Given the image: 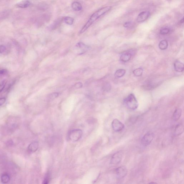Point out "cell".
<instances>
[{"instance_id": "1", "label": "cell", "mask_w": 184, "mask_h": 184, "mask_svg": "<svg viewBox=\"0 0 184 184\" xmlns=\"http://www.w3.org/2000/svg\"><path fill=\"white\" fill-rule=\"evenodd\" d=\"M112 8L111 6H106L105 7L98 10L93 14L89 18L86 24L81 29L79 34H82L83 33L85 32L96 20H97L101 16H103V15L110 11L112 9Z\"/></svg>"}, {"instance_id": "2", "label": "cell", "mask_w": 184, "mask_h": 184, "mask_svg": "<svg viewBox=\"0 0 184 184\" xmlns=\"http://www.w3.org/2000/svg\"><path fill=\"white\" fill-rule=\"evenodd\" d=\"M124 103L127 107L132 110H135L138 107V102L133 94H131L124 100Z\"/></svg>"}, {"instance_id": "3", "label": "cell", "mask_w": 184, "mask_h": 184, "mask_svg": "<svg viewBox=\"0 0 184 184\" xmlns=\"http://www.w3.org/2000/svg\"><path fill=\"white\" fill-rule=\"evenodd\" d=\"M82 135V131L80 129H75L71 131L69 133V140L73 142L77 141L80 139Z\"/></svg>"}, {"instance_id": "4", "label": "cell", "mask_w": 184, "mask_h": 184, "mask_svg": "<svg viewBox=\"0 0 184 184\" xmlns=\"http://www.w3.org/2000/svg\"><path fill=\"white\" fill-rule=\"evenodd\" d=\"M154 135L153 133L152 132H148L145 134L142 137L141 142L142 145L144 146H147L151 143L153 140Z\"/></svg>"}, {"instance_id": "5", "label": "cell", "mask_w": 184, "mask_h": 184, "mask_svg": "<svg viewBox=\"0 0 184 184\" xmlns=\"http://www.w3.org/2000/svg\"><path fill=\"white\" fill-rule=\"evenodd\" d=\"M123 152L122 151L118 152L113 155L110 160L111 164L112 165H118L121 161L123 157Z\"/></svg>"}, {"instance_id": "6", "label": "cell", "mask_w": 184, "mask_h": 184, "mask_svg": "<svg viewBox=\"0 0 184 184\" xmlns=\"http://www.w3.org/2000/svg\"><path fill=\"white\" fill-rule=\"evenodd\" d=\"M113 129L115 132H120L122 131L125 127V125L118 119H114L112 123Z\"/></svg>"}, {"instance_id": "7", "label": "cell", "mask_w": 184, "mask_h": 184, "mask_svg": "<svg viewBox=\"0 0 184 184\" xmlns=\"http://www.w3.org/2000/svg\"><path fill=\"white\" fill-rule=\"evenodd\" d=\"M150 12L148 11H144L140 13L137 16V21L138 22H144L148 19L150 15Z\"/></svg>"}, {"instance_id": "8", "label": "cell", "mask_w": 184, "mask_h": 184, "mask_svg": "<svg viewBox=\"0 0 184 184\" xmlns=\"http://www.w3.org/2000/svg\"><path fill=\"white\" fill-rule=\"evenodd\" d=\"M117 175L119 178H123L127 175V170L125 167H119L115 170Z\"/></svg>"}, {"instance_id": "9", "label": "cell", "mask_w": 184, "mask_h": 184, "mask_svg": "<svg viewBox=\"0 0 184 184\" xmlns=\"http://www.w3.org/2000/svg\"><path fill=\"white\" fill-rule=\"evenodd\" d=\"M39 144L38 142L34 141L30 144L28 147V150L31 152H35L39 148Z\"/></svg>"}, {"instance_id": "10", "label": "cell", "mask_w": 184, "mask_h": 184, "mask_svg": "<svg viewBox=\"0 0 184 184\" xmlns=\"http://www.w3.org/2000/svg\"><path fill=\"white\" fill-rule=\"evenodd\" d=\"M174 68L176 72H181L184 70V64L180 61H176L174 64Z\"/></svg>"}, {"instance_id": "11", "label": "cell", "mask_w": 184, "mask_h": 184, "mask_svg": "<svg viewBox=\"0 0 184 184\" xmlns=\"http://www.w3.org/2000/svg\"><path fill=\"white\" fill-rule=\"evenodd\" d=\"M132 55L130 53L127 52L123 54L120 57L121 61L123 62H126L130 60Z\"/></svg>"}, {"instance_id": "12", "label": "cell", "mask_w": 184, "mask_h": 184, "mask_svg": "<svg viewBox=\"0 0 184 184\" xmlns=\"http://www.w3.org/2000/svg\"><path fill=\"white\" fill-rule=\"evenodd\" d=\"M31 3L28 0H24L17 3L16 6L17 7L21 8H27L30 5Z\"/></svg>"}, {"instance_id": "13", "label": "cell", "mask_w": 184, "mask_h": 184, "mask_svg": "<svg viewBox=\"0 0 184 184\" xmlns=\"http://www.w3.org/2000/svg\"><path fill=\"white\" fill-rule=\"evenodd\" d=\"M182 110L181 109H177L174 112L173 115V119L174 121H177L179 119L182 115Z\"/></svg>"}, {"instance_id": "14", "label": "cell", "mask_w": 184, "mask_h": 184, "mask_svg": "<svg viewBox=\"0 0 184 184\" xmlns=\"http://www.w3.org/2000/svg\"><path fill=\"white\" fill-rule=\"evenodd\" d=\"M73 9L75 11H80L82 10V7L80 3L77 1H74L71 4Z\"/></svg>"}, {"instance_id": "15", "label": "cell", "mask_w": 184, "mask_h": 184, "mask_svg": "<svg viewBox=\"0 0 184 184\" xmlns=\"http://www.w3.org/2000/svg\"><path fill=\"white\" fill-rule=\"evenodd\" d=\"M168 41L166 40H164L160 41L159 45V47L162 50H165L168 48Z\"/></svg>"}, {"instance_id": "16", "label": "cell", "mask_w": 184, "mask_h": 184, "mask_svg": "<svg viewBox=\"0 0 184 184\" xmlns=\"http://www.w3.org/2000/svg\"><path fill=\"white\" fill-rule=\"evenodd\" d=\"M126 71L124 69H119L116 71L115 73V76L117 78H121L125 75Z\"/></svg>"}, {"instance_id": "17", "label": "cell", "mask_w": 184, "mask_h": 184, "mask_svg": "<svg viewBox=\"0 0 184 184\" xmlns=\"http://www.w3.org/2000/svg\"><path fill=\"white\" fill-rule=\"evenodd\" d=\"M143 72V69L141 68H139L135 69L133 72L135 76L136 77H140L142 76Z\"/></svg>"}, {"instance_id": "18", "label": "cell", "mask_w": 184, "mask_h": 184, "mask_svg": "<svg viewBox=\"0 0 184 184\" xmlns=\"http://www.w3.org/2000/svg\"><path fill=\"white\" fill-rule=\"evenodd\" d=\"M183 127L181 125L179 124L177 125L175 128V134L177 135H179L181 134L183 132Z\"/></svg>"}, {"instance_id": "19", "label": "cell", "mask_w": 184, "mask_h": 184, "mask_svg": "<svg viewBox=\"0 0 184 184\" xmlns=\"http://www.w3.org/2000/svg\"><path fill=\"white\" fill-rule=\"evenodd\" d=\"M10 179V178L9 175L7 174H5L1 177V181L3 183H6L9 182Z\"/></svg>"}, {"instance_id": "20", "label": "cell", "mask_w": 184, "mask_h": 184, "mask_svg": "<svg viewBox=\"0 0 184 184\" xmlns=\"http://www.w3.org/2000/svg\"><path fill=\"white\" fill-rule=\"evenodd\" d=\"M64 22L66 24L69 25H72L73 24L74 19L72 17H66L64 19Z\"/></svg>"}, {"instance_id": "21", "label": "cell", "mask_w": 184, "mask_h": 184, "mask_svg": "<svg viewBox=\"0 0 184 184\" xmlns=\"http://www.w3.org/2000/svg\"><path fill=\"white\" fill-rule=\"evenodd\" d=\"M76 46L80 48V49L84 50H86L89 49V46L81 42L78 43L76 45Z\"/></svg>"}, {"instance_id": "22", "label": "cell", "mask_w": 184, "mask_h": 184, "mask_svg": "<svg viewBox=\"0 0 184 184\" xmlns=\"http://www.w3.org/2000/svg\"><path fill=\"white\" fill-rule=\"evenodd\" d=\"M170 29L168 28H164L160 30V34L162 35L168 34L170 32Z\"/></svg>"}, {"instance_id": "23", "label": "cell", "mask_w": 184, "mask_h": 184, "mask_svg": "<svg viewBox=\"0 0 184 184\" xmlns=\"http://www.w3.org/2000/svg\"><path fill=\"white\" fill-rule=\"evenodd\" d=\"M6 81H3L0 83V93H1L4 89L6 84Z\"/></svg>"}, {"instance_id": "24", "label": "cell", "mask_w": 184, "mask_h": 184, "mask_svg": "<svg viewBox=\"0 0 184 184\" xmlns=\"http://www.w3.org/2000/svg\"><path fill=\"white\" fill-rule=\"evenodd\" d=\"M111 88V86L109 83L106 84L103 87L104 90L106 91V92H108V91H110Z\"/></svg>"}, {"instance_id": "25", "label": "cell", "mask_w": 184, "mask_h": 184, "mask_svg": "<svg viewBox=\"0 0 184 184\" xmlns=\"http://www.w3.org/2000/svg\"><path fill=\"white\" fill-rule=\"evenodd\" d=\"M59 95V93L58 92H54L50 94L49 97L50 98L54 99L58 97Z\"/></svg>"}, {"instance_id": "26", "label": "cell", "mask_w": 184, "mask_h": 184, "mask_svg": "<svg viewBox=\"0 0 184 184\" xmlns=\"http://www.w3.org/2000/svg\"><path fill=\"white\" fill-rule=\"evenodd\" d=\"M133 26V23L131 21H128V22H126L123 25L124 27L125 28H128L132 27Z\"/></svg>"}, {"instance_id": "27", "label": "cell", "mask_w": 184, "mask_h": 184, "mask_svg": "<svg viewBox=\"0 0 184 184\" xmlns=\"http://www.w3.org/2000/svg\"><path fill=\"white\" fill-rule=\"evenodd\" d=\"M50 177L49 174H47V175H46V176L44 178L43 183L44 184L48 183L49 182Z\"/></svg>"}, {"instance_id": "28", "label": "cell", "mask_w": 184, "mask_h": 184, "mask_svg": "<svg viewBox=\"0 0 184 184\" xmlns=\"http://www.w3.org/2000/svg\"><path fill=\"white\" fill-rule=\"evenodd\" d=\"M8 73V71L6 69H0V75H5Z\"/></svg>"}, {"instance_id": "29", "label": "cell", "mask_w": 184, "mask_h": 184, "mask_svg": "<svg viewBox=\"0 0 184 184\" xmlns=\"http://www.w3.org/2000/svg\"><path fill=\"white\" fill-rule=\"evenodd\" d=\"M82 86L83 84L82 83L79 82L74 84V87L77 89H79L81 88V87H82Z\"/></svg>"}, {"instance_id": "30", "label": "cell", "mask_w": 184, "mask_h": 184, "mask_svg": "<svg viewBox=\"0 0 184 184\" xmlns=\"http://www.w3.org/2000/svg\"><path fill=\"white\" fill-rule=\"evenodd\" d=\"M6 49V46L4 45H0V53H3L5 52Z\"/></svg>"}, {"instance_id": "31", "label": "cell", "mask_w": 184, "mask_h": 184, "mask_svg": "<svg viewBox=\"0 0 184 184\" xmlns=\"http://www.w3.org/2000/svg\"><path fill=\"white\" fill-rule=\"evenodd\" d=\"M6 99L5 97L1 98H0V106L3 105L6 102Z\"/></svg>"}, {"instance_id": "32", "label": "cell", "mask_w": 184, "mask_h": 184, "mask_svg": "<svg viewBox=\"0 0 184 184\" xmlns=\"http://www.w3.org/2000/svg\"><path fill=\"white\" fill-rule=\"evenodd\" d=\"M13 144V142L12 141L9 140L7 144H8L9 145H12Z\"/></svg>"}, {"instance_id": "33", "label": "cell", "mask_w": 184, "mask_h": 184, "mask_svg": "<svg viewBox=\"0 0 184 184\" xmlns=\"http://www.w3.org/2000/svg\"><path fill=\"white\" fill-rule=\"evenodd\" d=\"M184 22V18H182V19L181 20H180V23H181V24H182V23H183Z\"/></svg>"}]
</instances>
